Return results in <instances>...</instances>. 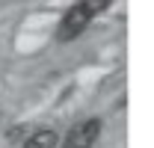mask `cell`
Segmentation results:
<instances>
[{"label": "cell", "instance_id": "1", "mask_svg": "<svg viewBox=\"0 0 154 148\" xmlns=\"http://www.w3.org/2000/svg\"><path fill=\"white\" fill-rule=\"evenodd\" d=\"M110 3L113 0H77L71 9H65L62 21L57 24V42H71V39H77L92 24V18H98Z\"/></svg>", "mask_w": 154, "mask_h": 148}, {"label": "cell", "instance_id": "2", "mask_svg": "<svg viewBox=\"0 0 154 148\" xmlns=\"http://www.w3.org/2000/svg\"><path fill=\"white\" fill-rule=\"evenodd\" d=\"M101 136V122L98 119H86L83 125H77L65 133L62 139V148H92Z\"/></svg>", "mask_w": 154, "mask_h": 148}, {"label": "cell", "instance_id": "3", "mask_svg": "<svg viewBox=\"0 0 154 148\" xmlns=\"http://www.w3.org/2000/svg\"><path fill=\"white\" fill-rule=\"evenodd\" d=\"M57 139H59V136L51 128H42V130H36L21 148H57Z\"/></svg>", "mask_w": 154, "mask_h": 148}]
</instances>
